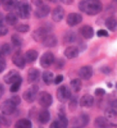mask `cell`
<instances>
[{"label": "cell", "mask_w": 117, "mask_h": 128, "mask_svg": "<svg viewBox=\"0 0 117 128\" xmlns=\"http://www.w3.org/2000/svg\"><path fill=\"white\" fill-rule=\"evenodd\" d=\"M4 86L2 84H0V99L3 97L4 94Z\"/></svg>", "instance_id": "obj_50"}, {"label": "cell", "mask_w": 117, "mask_h": 128, "mask_svg": "<svg viewBox=\"0 0 117 128\" xmlns=\"http://www.w3.org/2000/svg\"><path fill=\"white\" fill-rule=\"evenodd\" d=\"M57 123H58V128H65L68 125V120L65 114V108L64 106H59V112H58V119H57Z\"/></svg>", "instance_id": "obj_16"}, {"label": "cell", "mask_w": 117, "mask_h": 128, "mask_svg": "<svg viewBox=\"0 0 117 128\" xmlns=\"http://www.w3.org/2000/svg\"><path fill=\"white\" fill-rule=\"evenodd\" d=\"M107 85L109 86V88H112V84H111L110 83H108V84H107Z\"/></svg>", "instance_id": "obj_54"}, {"label": "cell", "mask_w": 117, "mask_h": 128, "mask_svg": "<svg viewBox=\"0 0 117 128\" xmlns=\"http://www.w3.org/2000/svg\"><path fill=\"white\" fill-rule=\"evenodd\" d=\"M78 8L81 12L94 16L101 13L103 4L100 0H81L78 3Z\"/></svg>", "instance_id": "obj_1"}, {"label": "cell", "mask_w": 117, "mask_h": 128, "mask_svg": "<svg viewBox=\"0 0 117 128\" xmlns=\"http://www.w3.org/2000/svg\"><path fill=\"white\" fill-rule=\"evenodd\" d=\"M79 49L78 47L74 46H68L64 51V56L68 59H73L78 56L79 55Z\"/></svg>", "instance_id": "obj_20"}, {"label": "cell", "mask_w": 117, "mask_h": 128, "mask_svg": "<svg viewBox=\"0 0 117 128\" xmlns=\"http://www.w3.org/2000/svg\"><path fill=\"white\" fill-rule=\"evenodd\" d=\"M94 104V98L90 94H84L79 100V104L81 107L90 108Z\"/></svg>", "instance_id": "obj_19"}, {"label": "cell", "mask_w": 117, "mask_h": 128, "mask_svg": "<svg viewBox=\"0 0 117 128\" xmlns=\"http://www.w3.org/2000/svg\"><path fill=\"white\" fill-rule=\"evenodd\" d=\"M64 79V77L62 74H58L57 76H56L54 78V84H61L62 82L63 81Z\"/></svg>", "instance_id": "obj_44"}, {"label": "cell", "mask_w": 117, "mask_h": 128, "mask_svg": "<svg viewBox=\"0 0 117 128\" xmlns=\"http://www.w3.org/2000/svg\"><path fill=\"white\" fill-rule=\"evenodd\" d=\"M18 20H19V16H18L17 13H16L14 10L10 11V12L7 14V15L5 16V22L8 26H14L18 23Z\"/></svg>", "instance_id": "obj_23"}, {"label": "cell", "mask_w": 117, "mask_h": 128, "mask_svg": "<svg viewBox=\"0 0 117 128\" xmlns=\"http://www.w3.org/2000/svg\"><path fill=\"white\" fill-rule=\"evenodd\" d=\"M109 120H107L104 116H98L94 120V126L96 127H107L109 126Z\"/></svg>", "instance_id": "obj_32"}, {"label": "cell", "mask_w": 117, "mask_h": 128, "mask_svg": "<svg viewBox=\"0 0 117 128\" xmlns=\"http://www.w3.org/2000/svg\"><path fill=\"white\" fill-rule=\"evenodd\" d=\"M10 99L13 100V102L17 106H19L20 103H21V99H20V97L19 95H14V96H12V97L10 98Z\"/></svg>", "instance_id": "obj_45"}, {"label": "cell", "mask_w": 117, "mask_h": 128, "mask_svg": "<svg viewBox=\"0 0 117 128\" xmlns=\"http://www.w3.org/2000/svg\"><path fill=\"white\" fill-rule=\"evenodd\" d=\"M8 26L5 24H4V22H0V37L6 36L8 34Z\"/></svg>", "instance_id": "obj_38"}, {"label": "cell", "mask_w": 117, "mask_h": 128, "mask_svg": "<svg viewBox=\"0 0 117 128\" xmlns=\"http://www.w3.org/2000/svg\"><path fill=\"white\" fill-rule=\"evenodd\" d=\"M66 24L72 27L78 26L82 21V16L78 13H70L66 17Z\"/></svg>", "instance_id": "obj_13"}, {"label": "cell", "mask_w": 117, "mask_h": 128, "mask_svg": "<svg viewBox=\"0 0 117 128\" xmlns=\"http://www.w3.org/2000/svg\"><path fill=\"white\" fill-rule=\"evenodd\" d=\"M64 15H65V10L62 6H56V8L52 10V19L54 22H61L63 20Z\"/></svg>", "instance_id": "obj_17"}, {"label": "cell", "mask_w": 117, "mask_h": 128, "mask_svg": "<svg viewBox=\"0 0 117 128\" xmlns=\"http://www.w3.org/2000/svg\"><path fill=\"white\" fill-rule=\"evenodd\" d=\"M72 97V92L69 87L66 85H61L56 90V98L59 102L66 103Z\"/></svg>", "instance_id": "obj_6"}, {"label": "cell", "mask_w": 117, "mask_h": 128, "mask_svg": "<svg viewBox=\"0 0 117 128\" xmlns=\"http://www.w3.org/2000/svg\"><path fill=\"white\" fill-rule=\"evenodd\" d=\"M94 94L98 97H101V96H104L105 94V90L104 88H98L94 90Z\"/></svg>", "instance_id": "obj_42"}, {"label": "cell", "mask_w": 117, "mask_h": 128, "mask_svg": "<svg viewBox=\"0 0 117 128\" xmlns=\"http://www.w3.org/2000/svg\"><path fill=\"white\" fill-rule=\"evenodd\" d=\"M55 56L51 52H46L40 56V65L43 68H48L54 64Z\"/></svg>", "instance_id": "obj_8"}, {"label": "cell", "mask_w": 117, "mask_h": 128, "mask_svg": "<svg viewBox=\"0 0 117 128\" xmlns=\"http://www.w3.org/2000/svg\"><path fill=\"white\" fill-rule=\"evenodd\" d=\"M10 120L6 118L5 116H1V125L4 126H10Z\"/></svg>", "instance_id": "obj_46"}, {"label": "cell", "mask_w": 117, "mask_h": 128, "mask_svg": "<svg viewBox=\"0 0 117 128\" xmlns=\"http://www.w3.org/2000/svg\"><path fill=\"white\" fill-rule=\"evenodd\" d=\"M68 101H69V103H68V110H69L71 112H74L75 110H76V109L78 107L77 98L71 97Z\"/></svg>", "instance_id": "obj_36"}, {"label": "cell", "mask_w": 117, "mask_h": 128, "mask_svg": "<svg viewBox=\"0 0 117 128\" xmlns=\"http://www.w3.org/2000/svg\"><path fill=\"white\" fill-rule=\"evenodd\" d=\"M57 42H58V40H57L56 36L48 34L41 43L45 47H55L57 45Z\"/></svg>", "instance_id": "obj_21"}, {"label": "cell", "mask_w": 117, "mask_h": 128, "mask_svg": "<svg viewBox=\"0 0 117 128\" xmlns=\"http://www.w3.org/2000/svg\"><path fill=\"white\" fill-rule=\"evenodd\" d=\"M50 127L52 128H58V123H57V120H54L53 122L50 125Z\"/></svg>", "instance_id": "obj_52"}, {"label": "cell", "mask_w": 117, "mask_h": 128, "mask_svg": "<svg viewBox=\"0 0 117 128\" xmlns=\"http://www.w3.org/2000/svg\"><path fill=\"white\" fill-rule=\"evenodd\" d=\"M62 4H66V5H70L73 3V0H60Z\"/></svg>", "instance_id": "obj_51"}, {"label": "cell", "mask_w": 117, "mask_h": 128, "mask_svg": "<svg viewBox=\"0 0 117 128\" xmlns=\"http://www.w3.org/2000/svg\"><path fill=\"white\" fill-rule=\"evenodd\" d=\"M89 120H90V117L88 114L82 113L73 120L72 124L77 127H84L88 125Z\"/></svg>", "instance_id": "obj_12"}, {"label": "cell", "mask_w": 117, "mask_h": 128, "mask_svg": "<svg viewBox=\"0 0 117 128\" xmlns=\"http://www.w3.org/2000/svg\"><path fill=\"white\" fill-rule=\"evenodd\" d=\"M22 78L21 79H19V80H17V81H15L14 83H13V84H10V91L11 93H17L18 91L20 90V87H21V84H22Z\"/></svg>", "instance_id": "obj_35"}, {"label": "cell", "mask_w": 117, "mask_h": 128, "mask_svg": "<svg viewBox=\"0 0 117 128\" xmlns=\"http://www.w3.org/2000/svg\"><path fill=\"white\" fill-rule=\"evenodd\" d=\"M54 63L56 64V68L57 69H62L64 68V66H65V61H64V59L62 58L58 59L57 61L55 60Z\"/></svg>", "instance_id": "obj_40"}, {"label": "cell", "mask_w": 117, "mask_h": 128, "mask_svg": "<svg viewBox=\"0 0 117 128\" xmlns=\"http://www.w3.org/2000/svg\"><path fill=\"white\" fill-rule=\"evenodd\" d=\"M96 34H97V36H98V37H109L110 36L108 31L105 30H98Z\"/></svg>", "instance_id": "obj_41"}, {"label": "cell", "mask_w": 117, "mask_h": 128, "mask_svg": "<svg viewBox=\"0 0 117 128\" xmlns=\"http://www.w3.org/2000/svg\"><path fill=\"white\" fill-rule=\"evenodd\" d=\"M39 56L38 52L35 49H29L26 51V54H24V58H26V62L28 63H33L37 60Z\"/></svg>", "instance_id": "obj_25"}, {"label": "cell", "mask_w": 117, "mask_h": 128, "mask_svg": "<svg viewBox=\"0 0 117 128\" xmlns=\"http://www.w3.org/2000/svg\"><path fill=\"white\" fill-rule=\"evenodd\" d=\"M50 12H51V8L49 5L47 4H40L36 7V8L35 10V16L38 19H42V18H46L49 15Z\"/></svg>", "instance_id": "obj_11"}, {"label": "cell", "mask_w": 117, "mask_h": 128, "mask_svg": "<svg viewBox=\"0 0 117 128\" xmlns=\"http://www.w3.org/2000/svg\"><path fill=\"white\" fill-rule=\"evenodd\" d=\"M1 1H2V0H0V4H1Z\"/></svg>", "instance_id": "obj_58"}, {"label": "cell", "mask_w": 117, "mask_h": 128, "mask_svg": "<svg viewBox=\"0 0 117 128\" xmlns=\"http://www.w3.org/2000/svg\"><path fill=\"white\" fill-rule=\"evenodd\" d=\"M110 108L114 111V113L117 115V100H114L111 102L110 104Z\"/></svg>", "instance_id": "obj_47"}, {"label": "cell", "mask_w": 117, "mask_h": 128, "mask_svg": "<svg viewBox=\"0 0 117 128\" xmlns=\"http://www.w3.org/2000/svg\"><path fill=\"white\" fill-rule=\"evenodd\" d=\"M47 1H51V2H54L55 0H47Z\"/></svg>", "instance_id": "obj_55"}, {"label": "cell", "mask_w": 117, "mask_h": 128, "mask_svg": "<svg viewBox=\"0 0 117 128\" xmlns=\"http://www.w3.org/2000/svg\"><path fill=\"white\" fill-rule=\"evenodd\" d=\"M17 106L13 102L11 99L4 100L0 104V111L4 116H10L14 113Z\"/></svg>", "instance_id": "obj_7"}, {"label": "cell", "mask_w": 117, "mask_h": 128, "mask_svg": "<svg viewBox=\"0 0 117 128\" xmlns=\"http://www.w3.org/2000/svg\"><path fill=\"white\" fill-rule=\"evenodd\" d=\"M0 125H1V116H0Z\"/></svg>", "instance_id": "obj_56"}, {"label": "cell", "mask_w": 117, "mask_h": 128, "mask_svg": "<svg viewBox=\"0 0 117 128\" xmlns=\"http://www.w3.org/2000/svg\"><path fill=\"white\" fill-rule=\"evenodd\" d=\"M70 86L72 91H74L75 93H78L79 91L82 90V86L81 78H74V79L71 80Z\"/></svg>", "instance_id": "obj_31"}, {"label": "cell", "mask_w": 117, "mask_h": 128, "mask_svg": "<svg viewBox=\"0 0 117 128\" xmlns=\"http://www.w3.org/2000/svg\"><path fill=\"white\" fill-rule=\"evenodd\" d=\"M14 10L17 13L19 18L22 20H26L29 19L30 16L31 7L27 0H21V1L18 2Z\"/></svg>", "instance_id": "obj_2"}, {"label": "cell", "mask_w": 117, "mask_h": 128, "mask_svg": "<svg viewBox=\"0 0 117 128\" xmlns=\"http://www.w3.org/2000/svg\"><path fill=\"white\" fill-rule=\"evenodd\" d=\"M11 42H12L13 47L17 51V50H20V48L22 46L23 39L18 34H13L11 36Z\"/></svg>", "instance_id": "obj_28"}, {"label": "cell", "mask_w": 117, "mask_h": 128, "mask_svg": "<svg viewBox=\"0 0 117 128\" xmlns=\"http://www.w3.org/2000/svg\"><path fill=\"white\" fill-rule=\"evenodd\" d=\"M39 93V87L36 84H32V85L28 88L27 90L23 93V99L27 103H33L37 99V95Z\"/></svg>", "instance_id": "obj_4"}, {"label": "cell", "mask_w": 117, "mask_h": 128, "mask_svg": "<svg viewBox=\"0 0 117 128\" xmlns=\"http://www.w3.org/2000/svg\"><path fill=\"white\" fill-rule=\"evenodd\" d=\"M77 40V35L74 31L68 30L63 36V42L65 44H72Z\"/></svg>", "instance_id": "obj_27"}, {"label": "cell", "mask_w": 117, "mask_h": 128, "mask_svg": "<svg viewBox=\"0 0 117 128\" xmlns=\"http://www.w3.org/2000/svg\"><path fill=\"white\" fill-rule=\"evenodd\" d=\"M37 100L40 107L48 109L52 104L53 98L51 94L48 93L47 91H41V92L38 93Z\"/></svg>", "instance_id": "obj_5"}, {"label": "cell", "mask_w": 117, "mask_h": 128, "mask_svg": "<svg viewBox=\"0 0 117 128\" xmlns=\"http://www.w3.org/2000/svg\"><path fill=\"white\" fill-rule=\"evenodd\" d=\"M6 68V61L3 55L0 54V74L3 72Z\"/></svg>", "instance_id": "obj_39"}, {"label": "cell", "mask_w": 117, "mask_h": 128, "mask_svg": "<svg viewBox=\"0 0 117 128\" xmlns=\"http://www.w3.org/2000/svg\"><path fill=\"white\" fill-rule=\"evenodd\" d=\"M14 29L19 33H27L30 31V27L27 24H16L14 26Z\"/></svg>", "instance_id": "obj_34"}, {"label": "cell", "mask_w": 117, "mask_h": 128, "mask_svg": "<svg viewBox=\"0 0 117 128\" xmlns=\"http://www.w3.org/2000/svg\"><path fill=\"white\" fill-rule=\"evenodd\" d=\"M52 27L51 26H40L39 28L36 29L31 33V37L36 42H42L46 36L48 35L49 32H51Z\"/></svg>", "instance_id": "obj_3"}, {"label": "cell", "mask_w": 117, "mask_h": 128, "mask_svg": "<svg viewBox=\"0 0 117 128\" xmlns=\"http://www.w3.org/2000/svg\"><path fill=\"white\" fill-rule=\"evenodd\" d=\"M42 80L46 85H52L54 83V74L52 71H45L42 74Z\"/></svg>", "instance_id": "obj_29"}, {"label": "cell", "mask_w": 117, "mask_h": 128, "mask_svg": "<svg viewBox=\"0 0 117 128\" xmlns=\"http://www.w3.org/2000/svg\"><path fill=\"white\" fill-rule=\"evenodd\" d=\"M36 114H38L37 113V110H36V107H33L30 110L29 112V116H30V117H31V118H35V116H36Z\"/></svg>", "instance_id": "obj_48"}, {"label": "cell", "mask_w": 117, "mask_h": 128, "mask_svg": "<svg viewBox=\"0 0 117 128\" xmlns=\"http://www.w3.org/2000/svg\"><path fill=\"white\" fill-rule=\"evenodd\" d=\"M100 71L103 72L104 74L105 75H108V74H110L111 72V68L109 67V66H107V65H105V66H103V67L100 68Z\"/></svg>", "instance_id": "obj_43"}, {"label": "cell", "mask_w": 117, "mask_h": 128, "mask_svg": "<svg viewBox=\"0 0 117 128\" xmlns=\"http://www.w3.org/2000/svg\"><path fill=\"white\" fill-rule=\"evenodd\" d=\"M14 127L16 128H30L32 127V122L29 119L26 118H22L18 120L15 122Z\"/></svg>", "instance_id": "obj_30"}, {"label": "cell", "mask_w": 117, "mask_h": 128, "mask_svg": "<svg viewBox=\"0 0 117 128\" xmlns=\"http://www.w3.org/2000/svg\"><path fill=\"white\" fill-rule=\"evenodd\" d=\"M78 76L82 80H89L93 76V68L90 65L82 67L78 70Z\"/></svg>", "instance_id": "obj_15"}, {"label": "cell", "mask_w": 117, "mask_h": 128, "mask_svg": "<svg viewBox=\"0 0 117 128\" xmlns=\"http://www.w3.org/2000/svg\"><path fill=\"white\" fill-rule=\"evenodd\" d=\"M104 26L105 27L112 32L116 31L117 28V20L114 16H110L108 17L104 21Z\"/></svg>", "instance_id": "obj_26"}, {"label": "cell", "mask_w": 117, "mask_h": 128, "mask_svg": "<svg viewBox=\"0 0 117 128\" xmlns=\"http://www.w3.org/2000/svg\"><path fill=\"white\" fill-rule=\"evenodd\" d=\"M37 119L40 124L42 125L47 124L50 122V120H51V113L48 110V109L43 108L40 112H38Z\"/></svg>", "instance_id": "obj_18"}, {"label": "cell", "mask_w": 117, "mask_h": 128, "mask_svg": "<svg viewBox=\"0 0 117 128\" xmlns=\"http://www.w3.org/2000/svg\"><path fill=\"white\" fill-rule=\"evenodd\" d=\"M31 2H32V4H33L34 5H36V7L43 4V1H42V0H31Z\"/></svg>", "instance_id": "obj_49"}, {"label": "cell", "mask_w": 117, "mask_h": 128, "mask_svg": "<svg viewBox=\"0 0 117 128\" xmlns=\"http://www.w3.org/2000/svg\"><path fill=\"white\" fill-rule=\"evenodd\" d=\"M12 52V46L8 43H4L0 46V54L3 55L4 56H8Z\"/></svg>", "instance_id": "obj_33"}, {"label": "cell", "mask_w": 117, "mask_h": 128, "mask_svg": "<svg viewBox=\"0 0 117 128\" xmlns=\"http://www.w3.org/2000/svg\"><path fill=\"white\" fill-rule=\"evenodd\" d=\"M116 90H117V83H116Z\"/></svg>", "instance_id": "obj_57"}, {"label": "cell", "mask_w": 117, "mask_h": 128, "mask_svg": "<svg viewBox=\"0 0 117 128\" xmlns=\"http://www.w3.org/2000/svg\"><path fill=\"white\" fill-rule=\"evenodd\" d=\"M104 114H105V118H106L107 120H113V119L116 118L117 116L111 108L107 109L106 110H105Z\"/></svg>", "instance_id": "obj_37"}, {"label": "cell", "mask_w": 117, "mask_h": 128, "mask_svg": "<svg viewBox=\"0 0 117 128\" xmlns=\"http://www.w3.org/2000/svg\"><path fill=\"white\" fill-rule=\"evenodd\" d=\"M0 22H4V16L0 13Z\"/></svg>", "instance_id": "obj_53"}, {"label": "cell", "mask_w": 117, "mask_h": 128, "mask_svg": "<svg viewBox=\"0 0 117 128\" xmlns=\"http://www.w3.org/2000/svg\"><path fill=\"white\" fill-rule=\"evenodd\" d=\"M12 62L20 69H24L26 65V61L24 56L21 53L20 50L15 51L12 56Z\"/></svg>", "instance_id": "obj_9"}, {"label": "cell", "mask_w": 117, "mask_h": 128, "mask_svg": "<svg viewBox=\"0 0 117 128\" xmlns=\"http://www.w3.org/2000/svg\"><path fill=\"white\" fill-rule=\"evenodd\" d=\"M79 31L82 37L86 40H90L94 37V30L90 26H84L80 29Z\"/></svg>", "instance_id": "obj_22"}, {"label": "cell", "mask_w": 117, "mask_h": 128, "mask_svg": "<svg viewBox=\"0 0 117 128\" xmlns=\"http://www.w3.org/2000/svg\"><path fill=\"white\" fill-rule=\"evenodd\" d=\"M40 78V70L36 68H31L28 70V74H27V80H28L29 84H35L39 81Z\"/></svg>", "instance_id": "obj_14"}, {"label": "cell", "mask_w": 117, "mask_h": 128, "mask_svg": "<svg viewBox=\"0 0 117 128\" xmlns=\"http://www.w3.org/2000/svg\"><path fill=\"white\" fill-rule=\"evenodd\" d=\"M21 78H22V77L20 76L19 71H17L15 69H12V70L8 71L3 78L4 83L7 84H11L14 83L15 81H17V80L21 79Z\"/></svg>", "instance_id": "obj_10"}, {"label": "cell", "mask_w": 117, "mask_h": 128, "mask_svg": "<svg viewBox=\"0 0 117 128\" xmlns=\"http://www.w3.org/2000/svg\"><path fill=\"white\" fill-rule=\"evenodd\" d=\"M18 4V0H2L1 5L3 7L4 10L10 12L15 10Z\"/></svg>", "instance_id": "obj_24"}]
</instances>
